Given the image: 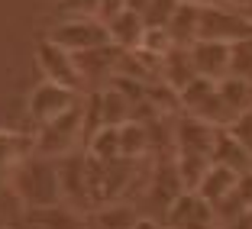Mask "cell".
<instances>
[{"mask_svg": "<svg viewBox=\"0 0 252 229\" xmlns=\"http://www.w3.org/2000/svg\"><path fill=\"white\" fill-rule=\"evenodd\" d=\"M13 191L20 197L23 210L32 207H52L62 203V171H59V158H45V155H30L23 158L13 171H10Z\"/></svg>", "mask_w": 252, "mask_h": 229, "instance_id": "1", "label": "cell"}, {"mask_svg": "<svg viewBox=\"0 0 252 229\" xmlns=\"http://www.w3.org/2000/svg\"><path fill=\"white\" fill-rule=\"evenodd\" d=\"M36 152L45 158H65L74 155L88 142V123H84V97L55 119L36 126Z\"/></svg>", "mask_w": 252, "mask_h": 229, "instance_id": "2", "label": "cell"}, {"mask_svg": "<svg viewBox=\"0 0 252 229\" xmlns=\"http://www.w3.org/2000/svg\"><path fill=\"white\" fill-rule=\"evenodd\" d=\"M185 191L188 187H185V181H181V174H178L175 158H171V162H156V168L149 171V181L139 191V203H136V207H139L146 216L165 220V213L175 207V200H178Z\"/></svg>", "mask_w": 252, "mask_h": 229, "instance_id": "3", "label": "cell"}, {"mask_svg": "<svg viewBox=\"0 0 252 229\" xmlns=\"http://www.w3.org/2000/svg\"><path fill=\"white\" fill-rule=\"evenodd\" d=\"M178 97H181V113H188V116H197V119H204V123L217 126V129L233 123L230 110L223 107L220 81H214V78L197 74L191 84H185V87L178 90Z\"/></svg>", "mask_w": 252, "mask_h": 229, "instance_id": "4", "label": "cell"}, {"mask_svg": "<svg viewBox=\"0 0 252 229\" xmlns=\"http://www.w3.org/2000/svg\"><path fill=\"white\" fill-rule=\"evenodd\" d=\"M45 39L59 42L71 55H81L110 42V29L100 16H62V20H55V26L49 29Z\"/></svg>", "mask_w": 252, "mask_h": 229, "instance_id": "5", "label": "cell"}, {"mask_svg": "<svg viewBox=\"0 0 252 229\" xmlns=\"http://www.w3.org/2000/svg\"><path fill=\"white\" fill-rule=\"evenodd\" d=\"M252 36V20L233 3L223 7H204L200 3V39H214V42H239Z\"/></svg>", "mask_w": 252, "mask_h": 229, "instance_id": "6", "label": "cell"}, {"mask_svg": "<svg viewBox=\"0 0 252 229\" xmlns=\"http://www.w3.org/2000/svg\"><path fill=\"white\" fill-rule=\"evenodd\" d=\"M36 65L42 71L45 81H55V84H65V87L81 90L84 87V78H81V68H78V58H74L68 49H62L59 42L52 39H42L36 49Z\"/></svg>", "mask_w": 252, "mask_h": 229, "instance_id": "7", "label": "cell"}, {"mask_svg": "<svg viewBox=\"0 0 252 229\" xmlns=\"http://www.w3.org/2000/svg\"><path fill=\"white\" fill-rule=\"evenodd\" d=\"M81 100V90L74 87H65V84H55V81H45L36 84V87L30 90V100H26V110H30V119L36 126L49 123V119H55L59 113H65L68 107H74Z\"/></svg>", "mask_w": 252, "mask_h": 229, "instance_id": "8", "label": "cell"}, {"mask_svg": "<svg viewBox=\"0 0 252 229\" xmlns=\"http://www.w3.org/2000/svg\"><path fill=\"white\" fill-rule=\"evenodd\" d=\"M165 226L168 229H220V216L210 200H204L197 191H185L175 207L165 213Z\"/></svg>", "mask_w": 252, "mask_h": 229, "instance_id": "9", "label": "cell"}, {"mask_svg": "<svg viewBox=\"0 0 252 229\" xmlns=\"http://www.w3.org/2000/svg\"><path fill=\"white\" fill-rule=\"evenodd\" d=\"M74 58H78V68H81L84 87H107V84L117 78V71H120L123 49H117L113 42H107V45L91 49V52L74 55Z\"/></svg>", "mask_w": 252, "mask_h": 229, "instance_id": "10", "label": "cell"}, {"mask_svg": "<svg viewBox=\"0 0 252 229\" xmlns=\"http://www.w3.org/2000/svg\"><path fill=\"white\" fill-rule=\"evenodd\" d=\"M23 223L26 229H94L91 216H84L71 203H52V207H32L23 210Z\"/></svg>", "mask_w": 252, "mask_h": 229, "instance_id": "11", "label": "cell"}, {"mask_svg": "<svg viewBox=\"0 0 252 229\" xmlns=\"http://www.w3.org/2000/svg\"><path fill=\"white\" fill-rule=\"evenodd\" d=\"M191 58H194L197 74L223 81L233 68V45L230 42H214V39H197L191 45Z\"/></svg>", "mask_w": 252, "mask_h": 229, "instance_id": "12", "label": "cell"}, {"mask_svg": "<svg viewBox=\"0 0 252 229\" xmlns=\"http://www.w3.org/2000/svg\"><path fill=\"white\" fill-rule=\"evenodd\" d=\"M107 29H110V42L117 45V49L133 52V49L142 45L149 26H146V20H142V13H136V10H123V13H117L110 23H107Z\"/></svg>", "mask_w": 252, "mask_h": 229, "instance_id": "13", "label": "cell"}, {"mask_svg": "<svg viewBox=\"0 0 252 229\" xmlns=\"http://www.w3.org/2000/svg\"><path fill=\"white\" fill-rule=\"evenodd\" d=\"M142 210L129 200H113V203H104V207L91 210V226L94 229H136Z\"/></svg>", "mask_w": 252, "mask_h": 229, "instance_id": "14", "label": "cell"}, {"mask_svg": "<svg viewBox=\"0 0 252 229\" xmlns=\"http://www.w3.org/2000/svg\"><path fill=\"white\" fill-rule=\"evenodd\" d=\"M194 78H197V68H194V58H191V45H171L162 58V81L171 84L175 90H181Z\"/></svg>", "mask_w": 252, "mask_h": 229, "instance_id": "15", "label": "cell"}, {"mask_svg": "<svg viewBox=\"0 0 252 229\" xmlns=\"http://www.w3.org/2000/svg\"><path fill=\"white\" fill-rule=\"evenodd\" d=\"M236 184H239V171H233V168H226V165H217L214 162L207 168V174H204V181L197 184V194L204 200H210L214 207H220L223 200L236 191Z\"/></svg>", "mask_w": 252, "mask_h": 229, "instance_id": "16", "label": "cell"}, {"mask_svg": "<svg viewBox=\"0 0 252 229\" xmlns=\"http://www.w3.org/2000/svg\"><path fill=\"white\" fill-rule=\"evenodd\" d=\"M214 162L217 165H226V168L239 171V174H246V171H252V155L249 148L243 145V142L236 139V136L223 126V129H217V142H214Z\"/></svg>", "mask_w": 252, "mask_h": 229, "instance_id": "17", "label": "cell"}, {"mask_svg": "<svg viewBox=\"0 0 252 229\" xmlns=\"http://www.w3.org/2000/svg\"><path fill=\"white\" fill-rule=\"evenodd\" d=\"M168 36L175 45H194L200 39V3H188L181 0L178 13L168 23Z\"/></svg>", "mask_w": 252, "mask_h": 229, "instance_id": "18", "label": "cell"}, {"mask_svg": "<svg viewBox=\"0 0 252 229\" xmlns=\"http://www.w3.org/2000/svg\"><path fill=\"white\" fill-rule=\"evenodd\" d=\"M220 97H223V107L230 110V116L236 119L239 113L252 110V81L239 78V74H226L220 81Z\"/></svg>", "mask_w": 252, "mask_h": 229, "instance_id": "19", "label": "cell"}, {"mask_svg": "<svg viewBox=\"0 0 252 229\" xmlns=\"http://www.w3.org/2000/svg\"><path fill=\"white\" fill-rule=\"evenodd\" d=\"M91 158H100V162H110V158L123 155V145H120V126H100L94 136L84 145Z\"/></svg>", "mask_w": 252, "mask_h": 229, "instance_id": "20", "label": "cell"}, {"mask_svg": "<svg viewBox=\"0 0 252 229\" xmlns=\"http://www.w3.org/2000/svg\"><path fill=\"white\" fill-rule=\"evenodd\" d=\"M178 7H181V0H152L149 10L142 13V20L152 29H168V23H171V16L178 13Z\"/></svg>", "mask_w": 252, "mask_h": 229, "instance_id": "21", "label": "cell"}, {"mask_svg": "<svg viewBox=\"0 0 252 229\" xmlns=\"http://www.w3.org/2000/svg\"><path fill=\"white\" fill-rule=\"evenodd\" d=\"M230 74H239V78H249L252 81V36L233 42V68Z\"/></svg>", "mask_w": 252, "mask_h": 229, "instance_id": "22", "label": "cell"}, {"mask_svg": "<svg viewBox=\"0 0 252 229\" xmlns=\"http://www.w3.org/2000/svg\"><path fill=\"white\" fill-rule=\"evenodd\" d=\"M55 13L62 16H100V0H59Z\"/></svg>", "mask_w": 252, "mask_h": 229, "instance_id": "23", "label": "cell"}, {"mask_svg": "<svg viewBox=\"0 0 252 229\" xmlns=\"http://www.w3.org/2000/svg\"><path fill=\"white\" fill-rule=\"evenodd\" d=\"M233 136H236L239 142H243L246 148H249V155H252V110H246V113H239L236 119H233L230 126H226Z\"/></svg>", "mask_w": 252, "mask_h": 229, "instance_id": "24", "label": "cell"}, {"mask_svg": "<svg viewBox=\"0 0 252 229\" xmlns=\"http://www.w3.org/2000/svg\"><path fill=\"white\" fill-rule=\"evenodd\" d=\"M126 10V0H100V20L110 23L117 13H123Z\"/></svg>", "mask_w": 252, "mask_h": 229, "instance_id": "25", "label": "cell"}, {"mask_svg": "<svg viewBox=\"0 0 252 229\" xmlns=\"http://www.w3.org/2000/svg\"><path fill=\"white\" fill-rule=\"evenodd\" d=\"M136 229H168V226H165L162 220H156V216H146V213H142L139 223H136Z\"/></svg>", "mask_w": 252, "mask_h": 229, "instance_id": "26", "label": "cell"}, {"mask_svg": "<svg viewBox=\"0 0 252 229\" xmlns=\"http://www.w3.org/2000/svg\"><path fill=\"white\" fill-rule=\"evenodd\" d=\"M149 3H152V0H126V10H136V13H146V10H149Z\"/></svg>", "mask_w": 252, "mask_h": 229, "instance_id": "27", "label": "cell"}, {"mask_svg": "<svg viewBox=\"0 0 252 229\" xmlns=\"http://www.w3.org/2000/svg\"><path fill=\"white\" fill-rule=\"evenodd\" d=\"M246 3H249V0H233V7H239V10H243Z\"/></svg>", "mask_w": 252, "mask_h": 229, "instance_id": "28", "label": "cell"}, {"mask_svg": "<svg viewBox=\"0 0 252 229\" xmlns=\"http://www.w3.org/2000/svg\"><path fill=\"white\" fill-rule=\"evenodd\" d=\"M188 3H200V0H188Z\"/></svg>", "mask_w": 252, "mask_h": 229, "instance_id": "29", "label": "cell"}, {"mask_svg": "<svg viewBox=\"0 0 252 229\" xmlns=\"http://www.w3.org/2000/svg\"><path fill=\"white\" fill-rule=\"evenodd\" d=\"M0 229H7V226H0Z\"/></svg>", "mask_w": 252, "mask_h": 229, "instance_id": "30", "label": "cell"}]
</instances>
